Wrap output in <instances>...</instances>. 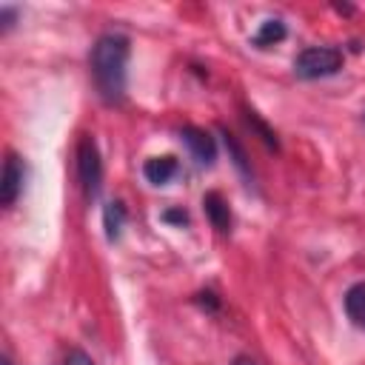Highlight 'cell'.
<instances>
[{
  "label": "cell",
  "instance_id": "cell-1",
  "mask_svg": "<svg viewBox=\"0 0 365 365\" xmlns=\"http://www.w3.org/2000/svg\"><path fill=\"white\" fill-rule=\"evenodd\" d=\"M128 54H131V46H128V37H123V34H103L91 46L88 66H91L94 86L106 103H120L125 94Z\"/></svg>",
  "mask_w": 365,
  "mask_h": 365
},
{
  "label": "cell",
  "instance_id": "cell-2",
  "mask_svg": "<svg viewBox=\"0 0 365 365\" xmlns=\"http://www.w3.org/2000/svg\"><path fill=\"white\" fill-rule=\"evenodd\" d=\"M339 68H342V54L331 46H308L294 60V74L302 80L328 77V74H336Z\"/></svg>",
  "mask_w": 365,
  "mask_h": 365
},
{
  "label": "cell",
  "instance_id": "cell-3",
  "mask_svg": "<svg viewBox=\"0 0 365 365\" xmlns=\"http://www.w3.org/2000/svg\"><path fill=\"white\" fill-rule=\"evenodd\" d=\"M77 177H80L86 197L88 200L97 197L100 180H103V160H100V151H97V143L91 134H83L77 143Z\"/></svg>",
  "mask_w": 365,
  "mask_h": 365
},
{
  "label": "cell",
  "instance_id": "cell-4",
  "mask_svg": "<svg viewBox=\"0 0 365 365\" xmlns=\"http://www.w3.org/2000/svg\"><path fill=\"white\" fill-rule=\"evenodd\" d=\"M23 182H26V165L17 154H9L6 157V165H3V182H0V202L3 205H14V200L20 197L23 191Z\"/></svg>",
  "mask_w": 365,
  "mask_h": 365
},
{
  "label": "cell",
  "instance_id": "cell-5",
  "mask_svg": "<svg viewBox=\"0 0 365 365\" xmlns=\"http://www.w3.org/2000/svg\"><path fill=\"white\" fill-rule=\"evenodd\" d=\"M180 137H182V143L188 145V151L194 154L197 163H202V165H211V163H214L217 145H214V137H211L208 131L194 128V125H185V128L180 131Z\"/></svg>",
  "mask_w": 365,
  "mask_h": 365
},
{
  "label": "cell",
  "instance_id": "cell-6",
  "mask_svg": "<svg viewBox=\"0 0 365 365\" xmlns=\"http://www.w3.org/2000/svg\"><path fill=\"white\" fill-rule=\"evenodd\" d=\"M202 208H205L211 225H214L220 234H228V231H231V211H228V202L222 200L220 191H208V194L202 197Z\"/></svg>",
  "mask_w": 365,
  "mask_h": 365
},
{
  "label": "cell",
  "instance_id": "cell-7",
  "mask_svg": "<svg viewBox=\"0 0 365 365\" xmlns=\"http://www.w3.org/2000/svg\"><path fill=\"white\" fill-rule=\"evenodd\" d=\"M177 160L171 157V154H165V157H151V160H145V165H143V174H145V180L148 182H154V185H165L174 174H177Z\"/></svg>",
  "mask_w": 365,
  "mask_h": 365
},
{
  "label": "cell",
  "instance_id": "cell-8",
  "mask_svg": "<svg viewBox=\"0 0 365 365\" xmlns=\"http://www.w3.org/2000/svg\"><path fill=\"white\" fill-rule=\"evenodd\" d=\"M345 314L356 328L365 331V282H354L345 291Z\"/></svg>",
  "mask_w": 365,
  "mask_h": 365
},
{
  "label": "cell",
  "instance_id": "cell-9",
  "mask_svg": "<svg viewBox=\"0 0 365 365\" xmlns=\"http://www.w3.org/2000/svg\"><path fill=\"white\" fill-rule=\"evenodd\" d=\"M103 225H106V237L114 242V240L120 237L123 225H125V205L117 202V200H111V202L103 208Z\"/></svg>",
  "mask_w": 365,
  "mask_h": 365
},
{
  "label": "cell",
  "instance_id": "cell-10",
  "mask_svg": "<svg viewBox=\"0 0 365 365\" xmlns=\"http://www.w3.org/2000/svg\"><path fill=\"white\" fill-rule=\"evenodd\" d=\"M282 37H285V23H282V20H265V23L259 26L254 43H257V46H274V43H279Z\"/></svg>",
  "mask_w": 365,
  "mask_h": 365
},
{
  "label": "cell",
  "instance_id": "cell-11",
  "mask_svg": "<svg viewBox=\"0 0 365 365\" xmlns=\"http://www.w3.org/2000/svg\"><path fill=\"white\" fill-rule=\"evenodd\" d=\"M225 145H228V151H231V157H234V165H237L242 174H248L251 168H248V160H245V151L240 148V143H237L231 134H225Z\"/></svg>",
  "mask_w": 365,
  "mask_h": 365
},
{
  "label": "cell",
  "instance_id": "cell-12",
  "mask_svg": "<svg viewBox=\"0 0 365 365\" xmlns=\"http://www.w3.org/2000/svg\"><path fill=\"white\" fill-rule=\"evenodd\" d=\"M245 120H248V125H254V128L259 131V137H262V140H265L271 148H277V137H274V131H271V128H268V125H265V123H262V120H259L254 111H248V117H245Z\"/></svg>",
  "mask_w": 365,
  "mask_h": 365
},
{
  "label": "cell",
  "instance_id": "cell-13",
  "mask_svg": "<svg viewBox=\"0 0 365 365\" xmlns=\"http://www.w3.org/2000/svg\"><path fill=\"white\" fill-rule=\"evenodd\" d=\"M63 365H94V359H91L86 351H80V348H71V351L66 354Z\"/></svg>",
  "mask_w": 365,
  "mask_h": 365
},
{
  "label": "cell",
  "instance_id": "cell-14",
  "mask_svg": "<svg viewBox=\"0 0 365 365\" xmlns=\"http://www.w3.org/2000/svg\"><path fill=\"white\" fill-rule=\"evenodd\" d=\"M163 220H165V222H177V225H185V222H188V214H185L182 208H168V211H163Z\"/></svg>",
  "mask_w": 365,
  "mask_h": 365
},
{
  "label": "cell",
  "instance_id": "cell-15",
  "mask_svg": "<svg viewBox=\"0 0 365 365\" xmlns=\"http://www.w3.org/2000/svg\"><path fill=\"white\" fill-rule=\"evenodd\" d=\"M0 20H3V31H9V29L14 26V20H17V11L9 9V6H3V9H0Z\"/></svg>",
  "mask_w": 365,
  "mask_h": 365
},
{
  "label": "cell",
  "instance_id": "cell-16",
  "mask_svg": "<svg viewBox=\"0 0 365 365\" xmlns=\"http://www.w3.org/2000/svg\"><path fill=\"white\" fill-rule=\"evenodd\" d=\"M197 297H200L197 302H202V305H211V308H217V305H220V302L214 299V294H211V291H202V294H197Z\"/></svg>",
  "mask_w": 365,
  "mask_h": 365
},
{
  "label": "cell",
  "instance_id": "cell-17",
  "mask_svg": "<svg viewBox=\"0 0 365 365\" xmlns=\"http://www.w3.org/2000/svg\"><path fill=\"white\" fill-rule=\"evenodd\" d=\"M234 365H257L254 359H248V356H237V362Z\"/></svg>",
  "mask_w": 365,
  "mask_h": 365
},
{
  "label": "cell",
  "instance_id": "cell-18",
  "mask_svg": "<svg viewBox=\"0 0 365 365\" xmlns=\"http://www.w3.org/2000/svg\"><path fill=\"white\" fill-rule=\"evenodd\" d=\"M0 365H11V359H9V356H3V359H0Z\"/></svg>",
  "mask_w": 365,
  "mask_h": 365
}]
</instances>
